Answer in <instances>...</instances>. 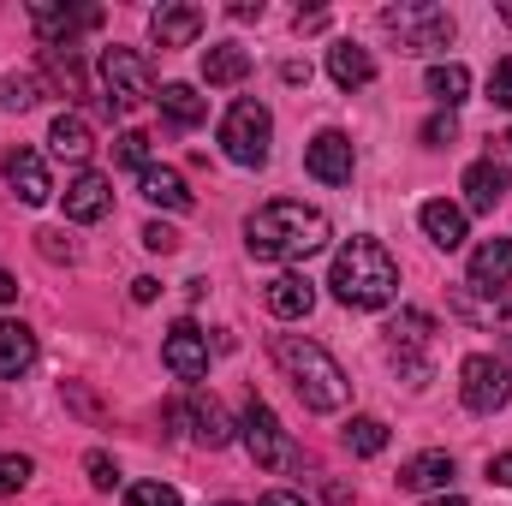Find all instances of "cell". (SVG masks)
I'll return each mask as SVG.
<instances>
[{"instance_id":"cell-33","label":"cell","mask_w":512,"mask_h":506,"mask_svg":"<svg viewBox=\"0 0 512 506\" xmlns=\"http://www.w3.org/2000/svg\"><path fill=\"white\" fill-rule=\"evenodd\" d=\"M30 471H36V465H30L24 453H0V495H18V489L30 483Z\"/></svg>"},{"instance_id":"cell-7","label":"cell","mask_w":512,"mask_h":506,"mask_svg":"<svg viewBox=\"0 0 512 506\" xmlns=\"http://www.w3.org/2000/svg\"><path fill=\"white\" fill-rule=\"evenodd\" d=\"M239 435H245V453H251L262 471H292V465H298V447L286 441L280 417H274L262 399H251V405H245V423H239Z\"/></svg>"},{"instance_id":"cell-42","label":"cell","mask_w":512,"mask_h":506,"mask_svg":"<svg viewBox=\"0 0 512 506\" xmlns=\"http://www.w3.org/2000/svg\"><path fill=\"white\" fill-rule=\"evenodd\" d=\"M328 24V12H298V36H310V30H322Z\"/></svg>"},{"instance_id":"cell-18","label":"cell","mask_w":512,"mask_h":506,"mask_svg":"<svg viewBox=\"0 0 512 506\" xmlns=\"http://www.w3.org/2000/svg\"><path fill=\"white\" fill-rule=\"evenodd\" d=\"M197 30H203V6H155V12H149L155 48H191Z\"/></svg>"},{"instance_id":"cell-51","label":"cell","mask_w":512,"mask_h":506,"mask_svg":"<svg viewBox=\"0 0 512 506\" xmlns=\"http://www.w3.org/2000/svg\"><path fill=\"white\" fill-rule=\"evenodd\" d=\"M221 506H239V501H221Z\"/></svg>"},{"instance_id":"cell-44","label":"cell","mask_w":512,"mask_h":506,"mask_svg":"<svg viewBox=\"0 0 512 506\" xmlns=\"http://www.w3.org/2000/svg\"><path fill=\"white\" fill-rule=\"evenodd\" d=\"M262 506H304V495H292V489H274V495H262Z\"/></svg>"},{"instance_id":"cell-40","label":"cell","mask_w":512,"mask_h":506,"mask_svg":"<svg viewBox=\"0 0 512 506\" xmlns=\"http://www.w3.org/2000/svg\"><path fill=\"white\" fill-rule=\"evenodd\" d=\"M489 483L512 489V453H495V459H489Z\"/></svg>"},{"instance_id":"cell-12","label":"cell","mask_w":512,"mask_h":506,"mask_svg":"<svg viewBox=\"0 0 512 506\" xmlns=\"http://www.w3.org/2000/svg\"><path fill=\"white\" fill-rule=\"evenodd\" d=\"M304 167H310L322 185H352V167H358L352 137H346V131H316L310 149H304Z\"/></svg>"},{"instance_id":"cell-49","label":"cell","mask_w":512,"mask_h":506,"mask_svg":"<svg viewBox=\"0 0 512 506\" xmlns=\"http://www.w3.org/2000/svg\"><path fill=\"white\" fill-rule=\"evenodd\" d=\"M501 18H507V24H512V6H501Z\"/></svg>"},{"instance_id":"cell-43","label":"cell","mask_w":512,"mask_h":506,"mask_svg":"<svg viewBox=\"0 0 512 506\" xmlns=\"http://www.w3.org/2000/svg\"><path fill=\"white\" fill-rule=\"evenodd\" d=\"M280 78H286V84H310V66H298V60H286V66H280Z\"/></svg>"},{"instance_id":"cell-50","label":"cell","mask_w":512,"mask_h":506,"mask_svg":"<svg viewBox=\"0 0 512 506\" xmlns=\"http://www.w3.org/2000/svg\"><path fill=\"white\" fill-rule=\"evenodd\" d=\"M507 155H512V131H507Z\"/></svg>"},{"instance_id":"cell-6","label":"cell","mask_w":512,"mask_h":506,"mask_svg":"<svg viewBox=\"0 0 512 506\" xmlns=\"http://www.w3.org/2000/svg\"><path fill=\"white\" fill-rule=\"evenodd\" d=\"M102 90H108V114H137L155 90H149V60L137 48H108L102 54Z\"/></svg>"},{"instance_id":"cell-30","label":"cell","mask_w":512,"mask_h":506,"mask_svg":"<svg viewBox=\"0 0 512 506\" xmlns=\"http://www.w3.org/2000/svg\"><path fill=\"white\" fill-rule=\"evenodd\" d=\"M42 102V72H6L0 78V108H36Z\"/></svg>"},{"instance_id":"cell-19","label":"cell","mask_w":512,"mask_h":506,"mask_svg":"<svg viewBox=\"0 0 512 506\" xmlns=\"http://www.w3.org/2000/svg\"><path fill=\"white\" fill-rule=\"evenodd\" d=\"M417 221H423V233H429L435 251H459V245H465V209H459V203L435 197V203L417 209Z\"/></svg>"},{"instance_id":"cell-3","label":"cell","mask_w":512,"mask_h":506,"mask_svg":"<svg viewBox=\"0 0 512 506\" xmlns=\"http://www.w3.org/2000/svg\"><path fill=\"white\" fill-rule=\"evenodd\" d=\"M274 364L286 370L292 381V393L310 405V411H340L346 405V393H352V381L346 370L316 346V340H298V334H274Z\"/></svg>"},{"instance_id":"cell-47","label":"cell","mask_w":512,"mask_h":506,"mask_svg":"<svg viewBox=\"0 0 512 506\" xmlns=\"http://www.w3.org/2000/svg\"><path fill=\"white\" fill-rule=\"evenodd\" d=\"M429 506H465V495H441V501H429Z\"/></svg>"},{"instance_id":"cell-22","label":"cell","mask_w":512,"mask_h":506,"mask_svg":"<svg viewBox=\"0 0 512 506\" xmlns=\"http://www.w3.org/2000/svg\"><path fill=\"white\" fill-rule=\"evenodd\" d=\"M36 370V334L24 322H0V381H18Z\"/></svg>"},{"instance_id":"cell-34","label":"cell","mask_w":512,"mask_h":506,"mask_svg":"<svg viewBox=\"0 0 512 506\" xmlns=\"http://www.w3.org/2000/svg\"><path fill=\"white\" fill-rule=\"evenodd\" d=\"M126 506H185V501H179V489H167V483H131Z\"/></svg>"},{"instance_id":"cell-48","label":"cell","mask_w":512,"mask_h":506,"mask_svg":"<svg viewBox=\"0 0 512 506\" xmlns=\"http://www.w3.org/2000/svg\"><path fill=\"white\" fill-rule=\"evenodd\" d=\"M507 352H512V316H507Z\"/></svg>"},{"instance_id":"cell-20","label":"cell","mask_w":512,"mask_h":506,"mask_svg":"<svg viewBox=\"0 0 512 506\" xmlns=\"http://www.w3.org/2000/svg\"><path fill=\"white\" fill-rule=\"evenodd\" d=\"M471 286H483V292L512 286V239H483L471 251Z\"/></svg>"},{"instance_id":"cell-23","label":"cell","mask_w":512,"mask_h":506,"mask_svg":"<svg viewBox=\"0 0 512 506\" xmlns=\"http://www.w3.org/2000/svg\"><path fill=\"white\" fill-rule=\"evenodd\" d=\"M137 191H143L155 209H173V215H185V209H191V191H185V179H179L173 167H155V161H149V167L137 173Z\"/></svg>"},{"instance_id":"cell-35","label":"cell","mask_w":512,"mask_h":506,"mask_svg":"<svg viewBox=\"0 0 512 506\" xmlns=\"http://www.w3.org/2000/svg\"><path fill=\"white\" fill-rule=\"evenodd\" d=\"M489 102H495V108H512V60H495V72H489Z\"/></svg>"},{"instance_id":"cell-31","label":"cell","mask_w":512,"mask_h":506,"mask_svg":"<svg viewBox=\"0 0 512 506\" xmlns=\"http://www.w3.org/2000/svg\"><path fill=\"white\" fill-rule=\"evenodd\" d=\"M346 447H352L358 459H376L387 447V423L382 417H352V423H346Z\"/></svg>"},{"instance_id":"cell-5","label":"cell","mask_w":512,"mask_h":506,"mask_svg":"<svg viewBox=\"0 0 512 506\" xmlns=\"http://www.w3.org/2000/svg\"><path fill=\"white\" fill-rule=\"evenodd\" d=\"M268 137H274V114L262 102H233L227 120H221V149L239 161V167H262L268 161Z\"/></svg>"},{"instance_id":"cell-14","label":"cell","mask_w":512,"mask_h":506,"mask_svg":"<svg viewBox=\"0 0 512 506\" xmlns=\"http://www.w3.org/2000/svg\"><path fill=\"white\" fill-rule=\"evenodd\" d=\"M108 209H114V185H108L102 173L84 167V173L66 179V221H84V227H90V221H102Z\"/></svg>"},{"instance_id":"cell-15","label":"cell","mask_w":512,"mask_h":506,"mask_svg":"<svg viewBox=\"0 0 512 506\" xmlns=\"http://www.w3.org/2000/svg\"><path fill=\"white\" fill-rule=\"evenodd\" d=\"M262 304H268V316H280V322H304V316L316 310V286H310L304 274H274V280L262 286Z\"/></svg>"},{"instance_id":"cell-25","label":"cell","mask_w":512,"mask_h":506,"mask_svg":"<svg viewBox=\"0 0 512 506\" xmlns=\"http://www.w3.org/2000/svg\"><path fill=\"white\" fill-rule=\"evenodd\" d=\"M48 143H54V155L60 161H90V149H96V137H90V120L84 114H60L54 126H48Z\"/></svg>"},{"instance_id":"cell-24","label":"cell","mask_w":512,"mask_h":506,"mask_svg":"<svg viewBox=\"0 0 512 506\" xmlns=\"http://www.w3.org/2000/svg\"><path fill=\"white\" fill-rule=\"evenodd\" d=\"M328 72H334V84H340V90H364V84L376 78V60H370V48L340 42V48H328Z\"/></svg>"},{"instance_id":"cell-2","label":"cell","mask_w":512,"mask_h":506,"mask_svg":"<svg viewBox=\"0 0 512 506\" xmlns=\"http://www.w3.org/2000/svg\"><path fill=\"white\" fill-rule=\"evenodd\" d=\"M328 286L352 310H382V304H393V292H399V262L387 256L382 239H352V245L334 251Z\"/></svg>"},{"instance_id":"cell-41","label":"cell","mask_w":512,"mask_h":506,"mask_svg":"<svg viewBox=\"0 0 512 506\" xmlns=\"http://www.w3.org/2000/svg\"><path fill=\"white\" fill-rule=\"evenodd\" d=\"M155 292H161V280H149V274L131 280V298H137V304H155Z\"/></svg>"},{"instance_id":"cell-46","label":"cell","mask_w":512,"mask_h":506,"mask_svg":"<svg viewBox=\"0 0 512 506\" xmlns=\"http://www.w3.org/2000/svg\"><path fill=\"white\" fill-rule=\"evenodd\" d=\"M12 298H18V280H12V274L0 268V304H12Z\"/></svg>"},{"instance_id":"cell-8","label":"cell","mask_w":512,"mask_h":506,"mask_svg":"<svg viewBox=\"0 0 512 506\" xmlns=\"http://www.w3.org/2000/svg\"><path fill=\"white\" fill-rule=\"evenodd\" d=\"M512 393L507 381V364L501 358H489V352H471L465 364H459V399L477 411V417H489V411H501Z\"/></svg>"},{"instance_id":"cell-32","label":"cell","mask_w":512,"mask_h":506,"mask_svg":"<svg viewBox=\"0 0 512 506\" xmlns=\"http://www.w3.org/2000/svg\"><path fill=\"white\" fill-rule=\"evenodd\" d=\"M114 161L143 173V167H149V137H143V131H126V137H114Z\"/></svg>"},{"instance_id":"cell-37","label":"cell","mask_w":512,"mask_h":506,"mask_svg":"<svg viewBox=\"0 0 512 506\" xmlns=\"http://www.w3.org/2000/svg\"><path fill=\"white\" fill-rule=\"evenodd\" d=\"M84 471H90V483H96V489H114V483H120V465H114L108 453H90V459H84Z\"/></svg>"},{"instance_id":"cell-16","label":"cell","mask_w":512,"mask_h":506,"mask_svg":"<svg viewBox=\"0 0 512 506\" xmlns=\"http://www.w3.org/2000/svg\"><path fill=\"white\" fill-rule=\"evenodd\" d=\"M167 417H173V423H191V435H197L203 447H227V441H233V423H227V411H221L209 393H191V405H173Z\"/></svg>"},{"instance_id":"cell-10","label":"cell","mask_w":512,"mask_h":506,"mask_svg":"<svg viewBox=\"0 0 512 506\" xmlns=\"http://www.w3.org/2000/svg\"><path fill=\"white\" fill-rule=\"evenodd\" d=\"M30 18H36L42 48H72L84 30H96V24H102V12H96V6H60V0H36V6H30Z\"/></svg>"},{"instance_id":"cell-29","label":"cell","mask_w":512,"mask_h":506,"mask_svg":"<svg viewBox=\"0 0 512 506\" xmlns=\"http://www.w3.org/2000/svg\"><path fill=\"white\" fill-rule=\"evenodd\" d=\"M423 84H429V96H435L447 114H453V108L471 96V72H465L459 60H447V66H429V78H423Z\"/></svg>"},{"instance_id":"cell-27","label":"cell","mask_w":512,"mask_h":506,"mask_svg":"<svg viewBox=\"0 0 512 506\" xmlns=\"http://www.w3.org/2000/svg\"><path fill=\"white\" fill-rule=\"evenodd\" d=\"M42 78H48L54 90H66V96H84V90H90L84 60H78L72 48H42Z\"/></svg>"},{"instance_id":"cell-26","label":"cell","mask_w":512,"mask_h":506,"mask_svg":"<svg viewBox=\"0 0 512 506\" xmlns=\"http://www.w3.org/2000/svg\"><path fill=\"white\" fill-rule=\"evenodd\" d=\"M161 114H167L179 131H197L203 120H209V102H203L191 84H161Z\"/></svg>"},{"instance_id":"cell-9","label":"cell","mask_w":512,"mask_h":506,"mask_svg":"<svg viewBox=\"0 0 512 506\" xmlns=\"http://www.w3.org/2000/svg\"><path fill=\"white\" fill-rule=\"evenodd\" d=\"M429 334H435V316H429V310H399V316H393V328H387L393 364L411 376V387H423V381H429V364H423V346H429Z\"/></svg>"},{"instance_id":"cell-39","label":"cell","mask_w":512,"mask_h":506,"mask_svg":"<svg viewBox=\"0 0 512 506\" xmlns=\"http://www.w3.org/2000/svg\"><path fill=\"white\" fill-rule=\"evenodd\" d=\"M36 245H42V256H48V262H60V256L72 262V245H66V233H36Z\"/></svg>"},{"instance_id":"cell-11","label":"cell","mask_w":512,"mask_h":506,"mask_svg":"<svg viewBox=\"0 0 512 506\" xmlns=\"http://www.w3.org/2000/svg\"><path fill=\"white\" fill-rule=\"evenodd\" d=\"M161 358H167V370L179 381H203L209 376V340H203V328L197 322H173L167 340H161Z\"/></svg>"},{"instance_id":"cell-17","label":"cell","mask_w":512,"mask_h":506,"mask_svg":"<svg viewBox=\"0 0 512 506\" xmlns=\"http://www.w3.org/2000/svg\"><path fill=\"white\" fill-rule=\"evenodd\" d=\"M501 197H507V161H501V155H483V161H471V167H465V209L489 215Z\"/></svg>"},{"instance_id":"cell-1","label":"cell","mask_w":512,"mask_h":506,"mask_svg":"<svg viewBox=\"0 0 512 506\" xmlns=\"http://www.w3.org/2000/svg\"><path fill=\"white\" fill-rule=\"evenodd\" d=\"M334 239V227H328V215L322 209H304V203H262L251 221H245V251L256 262H304V256H316L322 245Z\"/></svg>"},{"instance_id":"cell-38","label":"cell","mask_w":512,"mask_h":506,"mask_svg":"<svg viewBox=\"0 0 512 506\" xmlns=\"http://www.w3.org/2000/svg\"><path fill=\"white\" fill-rule=\"evenodd\" d=\"M453 137H459V120H453V114H435V120L423 126V143H429V149H441V143H453Z\"/></svg>"},{"instance_id":"cell-45","label":"cell","mask_w":512,"mask_h":506,"mask_svg":"<svg viewBox=\"0 0 512 506\" xmlns=\"http://www.w3.org/2000/svg\"><path fill=\"white\" fill-rule=\"evenodd\" d=\"M233 18L245 24V18H262V0H233Z\"/></svg>"},{"instance_id":"cell-21","label":"cell","mask_w":512,"mask_h":506,"mask_svg":"<svg viewBox=\"0 0 512 506\" xmlns=\"http://www.w3.org/2000/svg\"><path fill=\"white\" fill-rule=\"evenodd\" d=\"M447 483H453V453H417L399 465V489H411V495H435Z\"/></svg>"},{"instance_id":"cell-13","label":"cell","mask_w":512,"mask_h":506,"mask_svg":"<svg viewBox=\"0 0 512 506\" xmlns=\"http://www.w3.org/2000/svg\"><path fill=\"white\" fill-rule=\"evenodd\" d=\"M6 185H12V197H18L24 209H42V203L54 197V179H48V167H42L36 149H12V155H6Z\"/></svg>"},{"instance_id":"cell-36","label":"cell","mask_w":512,"mask_h":506,"mask_svg":"<svg viewBox=\"0 0 512 506\" xmlns=\"http://www.w3.org/2000/svg\"><path fill=\"white\" fill-rule=\"evenodd\" d=\"M143 245H149L155 256H173L179 251V233H173L167 221H149V227H143Z\"/></svg>"},{"instance_id":"cell-4","label":"cell","mask_w":512,"mask_h":506,"mask_svg":"<svg viewBox=\"0 0 512 506\" xmlns=\"http://www.w3.org/2000/svg\"><path fill=\"white\" fill-rule=\"evenodd\" d=\"M382 24L399 36V54H435V48H447L453 42V12H441V6H429V0H399V6H387Z\"/></svg>"},{"instance_id":"cell-28","label":"cell","mask_w":512,"mask_h":506,"mask_svg":"<svg viewBox=\"0 0 512 506\" xmlns=\"http://www.w3.org/2000/svg\"><path fill=\"white\" fill-rule=\"evenodd\" d=\"M245 78H251V54L245 48L221 42V48L203 54V84H245Z\"/></svg>"}]
</instances>
